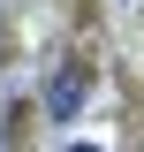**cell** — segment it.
I'll list each match as a JSON object with an SVG mask.
<instances>
[{
	"label": "cell",
	"mask_w": 144,
	"mask_h": 152,
	"mask_svg": "<svg viewBox=\"0 0 144 152\" xmlns=\"http://www.w3.org/2000/svg\"><path fill=\"white\" fill-rule=\"evenodd\" d=\"M84 99H91V61H61L46 76V122H76Z\"/></svg>",
	"instance_id": "6da1fadb"
},
{
	"label": "cell",
	"mask_w": 144,
	"mask_h": 152,
	"mask_svg": "<svg viewBox=\"0 0 144 152\" xmlns=\"http://www.w3.org/2000/svg\"><path fill=\"white\" fill-rule=\"evenodd\" d=\"M76 152H91V145H76Z\"/></svg>",
	"instance_id": "7a4b0ae2"
}]
</instances>
